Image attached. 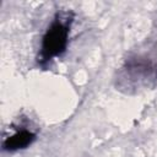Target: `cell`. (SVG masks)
Instances as JSON below:
<instances>
[{
  "instance_id": "1",
  "label": "cell",
  "mask_w": 157,
  "mask_h": 157,
  "mask_svg": "<svg viewBox=\"0 0 157 157\" xmlns=\"http://www.w3.org/2000/svg\"><path fill=\"white\" fill-rule=\"evenodd\" d=\"M72 21L74 13L71 11H60L54 16L42 38L38 55L40 65L48 64L66 50Z\"/></svg>"
},
{
  "instance_id": "2",
  "label": "cell",
  "mask_w": 157,
  "mask_h": 157,
  "mask_svg": "<svg viewBox=\"0 0 157 157\" xmlns=\"http://www.w3.org/2000/svg\"><path fill=\"white\" fill-rule=\"evenodd\" d=\"M123 72V78L134 85V88H141L157 78V64L146 58H134L125 63Z\"/></svg>"
},
{
  "instance_id": "3",
  "label": "cell",
  "mask_w": 157,
  "mask_h": 157,
  "mask_svg": "<svg viewBox=\"0 0 157 157\" xmlns=\"http://www.w3.org/2000/svg\"><path fill=\"white\" fill-rule=\"evenodd\" d=\"M36 137H37V135L32 130L22 128V129L16 130L12 135L4 139L2 148L9 152L23 150V148H27L28 146H31L34 142Z\"/></svg>"
}]
</instances>
